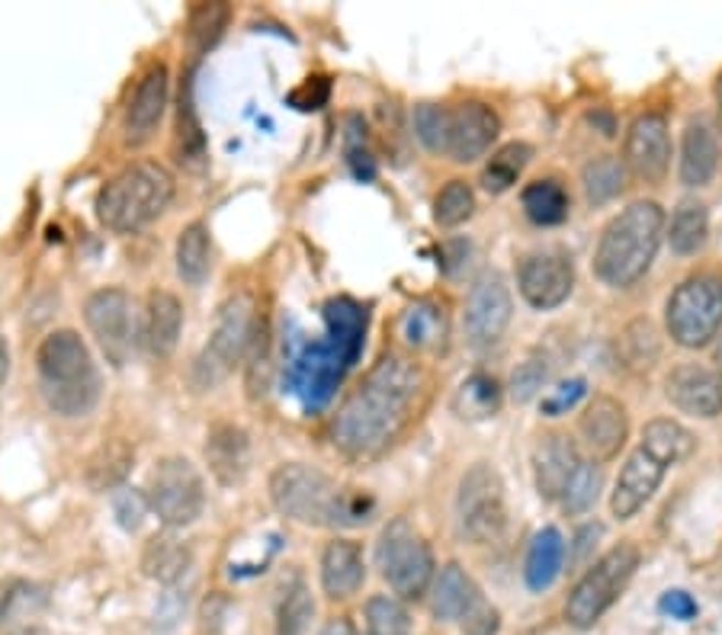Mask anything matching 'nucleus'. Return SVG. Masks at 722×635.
Segmentation results:
<instances>
[{"instance_id": "4", "label": "nucleus", "mask_w": 722, "mask_h": 635, "mask_svg": "<svg viewBox=\"0 0 722 635\" xmlns=\"http://www.w3.org/2000/svg\"><path fill=\"white\" fill-rule=\"evenodd\" d=\"M174 174L157 161H135L97 193V219L116 234H132L152 225L174 199Z\"/></svg>"}, {"instance_id": "37", "label": "nucleus", "mask_w": 722, "mask_h": 635, "mask_svg": "<svg viewBox=\"0 0 722 635\" xmlns=\"http://www.w3.org/2000/svg\"><path fill=\"white\" fill-rule=\"evenodd\" d=\"M710 234V216L707 206L700 199H685L675 216H671V228H668V241L675 254H697L707 244Z\"/></svg>"}, {"instance_id": "8", "label": "nucleus", "mask_w": 722, "mask_h": 635, "mask_svg": "<svg viewBox=\"0 0 722 635\" xmlns=\"http://www.w3.org/2000/svg\"><path fill=\"white\" fill-rule=\"evenodd\" d=\"M149 507L167 529H184L203 517L206 482L199 469L184 456H164L149 475Z\"/></svg>"}, {"instance_id": "53", "label": "nucleus", "mask_w": 722, "mask_h": 635, "mask_svg": "<svg viewBox=\"0 0 722 635\" xmlns=\"http://www.w3.org/2000/svg\"><path fill=\"white\" fill-rule=\"evenodd\" d=\"M318 635H357V629H353V623H350V620L338 616V620L325 623V626H321V633H318Z\"/></svg>"}, {"instance_id": "54", "label": "nucleus", "mask_w": 722, "mask_h": 635, "mask_svg": "<svg viewBox=\"0 0 722 635\" xmlns=\"http://www.w3.org/2000/svg\"><path fill=\"white\" fill-rule=\"evenodd\" d=\"M7 375H10V350L0 343V388H3V382H7Z\"/></svg>"}, {"instance_id": "10", "label": "nucleus", "mask_w": 722, "mask_h": 635, "mask_svg": "<svg viewBox=\"0 0 722 635\" xmlns=\"http://www.w3.org/2000/svg\"><path fill=\"white\" fill-rule=\"evenodd\" d=\"M457 521L459 533L485 546L494 543L507 526V501H504V482L497 469L489 462H475L462 479L457 491Z\"/></svg>"}, {"instance_id": "27", "label": "nucleus", "mask_w": 722, "mask_h": 635, "mask_svg": "<svg viewBox=\"0 0 722 635\" xmlns=\"http://www.w3.org/2000/svg\"><path fill=\"white\" fill-rule=\"evenodd\" d=\"M190 543H184L174 529L152 536V539L145 543V549H142V574L157 581V584H167V588L177 584V581H184V574L190 571Z\"/></svg>"}, {"instance_id": "16", "label": "nucleus", "mask_w": 722, "mask_h": 635, "mask_svg": "<svg viewBox=\"0 0 722 635\" xmlns=\"http://www.w3.org/2000/svg\"><path fill=\"white\" fill-rule=\"evenodd\" d=\"M665 472H668V466L652 449L639 444V447L630 452L626 466L616 475V485H613V494H610V514L616 521H633L652 501V494L658 491Z\"/></svg>"}, {"instance_id": "11", "label": "nucleus", "mask_w": 722, "mask_h": 635, "mask_svg": "<svg viewBox=\"0 0 722 635\" xmlns=\"http://www.w3.org/2000/svg\"><path fill=\"white\" fill-rule=\"evenodd\" d=\"M84 321L103 357L113 366H122L132 353V296L119 286H103L90 293L84 302Z\"/></svg>"}, {"instance_id": "5", "label": "nucleus", "mask_w": 722, "mask_h": 635, "mask_svg": "<svg viewBox=\"0 0 722 635\" xmlns=\"http://www.w3.org/2000/svg\"><path fill=\"white\" fill-rule=\"evenodd\" d=\"M636 568H639V549L633 543H620L610 552H604L601 559L581 574V581L571 588L569 600H566L569 626L591 629L610 606L616 603V598L626 591V584L633 581Z\"/></svg>"}, {"instance_id": "36", "label": "nucleus", "mask_w": 722, "mask_h": 635, "mask_svg": "<svg viewBox=\"0 0 722 635\" xmlns=\"http://www.w3.org/2000/svg\"><path fill=\"white\" fill-rule=\"evenodd\" d=\"M524 212L533 225L539 228H553L569 219V193L559 180H533L530 187L521 196Z\"/></svg>"}, {"instance_id": "18", "label": "nucleus", "mask_w": 722, "mask_h": 635, "mask_svg": "<svg viewBox=\"0 0 722 635\" xmlns=\"http://www.w3.org/2000/svg\"><path fill=\"white\" fill-rule=\"evenodd\" d=\"M665 395L678 412L713 420L722 414V373L710 366L685 363L665 379Z\"/></svg>"}, {"instance_id": "55", "label": "nucleus", "mask_w": 722, "mask_h": 635, "mask_svg": "<svg viewBox=\"0 0 722 635\" xmlns=\"http://www.w3.org/2000/svg\"><path fill=\"white\" fill-rule=\"evenodd\" d=\"M716 116H720V129H722V75L716 80Z\"/></svg>"}, {"instance_id": "1", "label": "nucleus", "mask_w": 722, "mask_h": 635, "mask_svg": "<svg viewBox=\"0 0 722 635\" xmlns=\"http://www.w3.org/2000/svg\"><path fill=\"white\" fill-rule=\"evenodd\" d=\"M424 392L427 375L418 363L398 353L382 357L335 417V447L350 459H373L385 452L412 424Z\"/></svg>"}, {"instance_id": "52", "label": "nucleus", "mask_w": 722, "mask_h": 635, "mask_svg": "<svg viewBox=\"0 0 722 635\" xmlns=\"http://www.w3.org/2000/svg\"><path fill=\"white\" fill-rule=\"evenodd\" d=\"M658 610L668 613L671 620H693V616H697V603H693V598L685 594V591H668V594L661 598V603H658Z\"/></svg>"}, {"instance_id": "31", "label": "nucleus", "mask_w": 722, "mask_h": 635, "mask_svg": "<svg viewBox=\"0 0 722 635\" xmlns=\"http://www.w3.org/2000/svg\"><path fill=\"white\" fill-rule=\"evenodd\" d=\"M174 263H177V276L187 286H203L209 270H212V238H209V225L190 222L177 234V248H174Z\"/></svg>"}, {"instance_id": "51", "label": "nucleus", "mask_w": 722, "mask_h": 635, "mask_svg": "<svg viewBox=\"0 0 722 635\" xmlns=\"http://www.w3.org/2000/svg\"><path fill=\"white\" fill-rule=\"evenodd\" d=\"M328 94H331V87H328L325 77H308L299 90L289 94V103L296 110H321L328 103Z\"/></svg>"}, {"instance_id": "42", "label": "nucleus", "mask_w": 722, "mask_h": 635, "mask_svg": "<svg viewBox=\"0 0 722 635\" xmlns=\"http://www.w3.org/2000/svg\"><path fill=\"white\" fill-rule=\"evenodd\" d=\"M601 485H604V469L601 462H581L571 485L566 488L562 494V507L566 514L578 517V514H588L594 504H598V494H601Z\"/></svg>"}, {"instance_id": "24", "label": "nucleus", "mask_w": 722, "mask_h": 635, "mask_svg": "<svg viewBox=\"0 0 722 635\" xmlns=\"http://www.w3.org/2000/svg\"><path fill=\"white\" fill-rule=\"evenodd\" d=\"M184 335V302L167 289H152L145 302V347L152 357L167 360Z\"/></svg>"}, {"instance_id": "2", "label": "nucleus", "mask_w": 722, "mask_h": 635, "mask_svg": "<svg viewBox=\"0 0 722 635\" xmlns=\"http://www.w3.org/2000/svg\"><path fill=\"white\" fill-rule=\"evenodd\" d=\"M270 504L293 524L357 526L370 521L373 501L343 491L328 472L308 462H283L266 479Z\"/></svg>"}, {"instance_id": "22", "label": "nucleus", "mask_w": 722, "mask_h": 635, "mask_svg": "<svg viewBox=\"0 0 722 635\" xmlns=\"http://www.w3.org/2000/svg\"><path fill=\"white\" fill-rule=\"evenodd\" d=\"M203 456H206V466L219 485H241L248 469H251V437L244 427H238L231 420H219L206 434Z\"/></svg>"}, {"instance_id": "50", "label": "nucleus", "mask_w": 722, "mask_h": 635, "mask_svg": "<svg viewBox=\"0 0 722 635\" xmlns=\"http://www.w3.org/2000/svg\"><path fill=\"white\" fill-rule=\"evenodd\" d=\"M584 379H571V382H562L559 388H553L549 395H543V414L546 417H559L569 408H575L581 398H584Z\"/></svg>"}, {"instance_id": "48", "label": "nucleus", "mask_w": 722, "mask_h": 635, "mask_svg": "<svg viewBox=\"0 0 722 635\" xmlns=\"http://www.w3.org/2000/svg\"><path fill=\"white\" fill-rule=\"evenodd\" d=\"M546 373H549L546 360H539V357H530V360L517 363V370L511 375V398L527 405L530 398L539 395V388L546 385Z\"/></svg>"}, {"instance_id": "26", "label": "nucleus", "mask_w": 722, "mask_h": 635, "mask_svg": "<svg viewBox=\"0 0 722 635\" xmlns=\"http://www.w3.org/2000/svg\"><path fill=\"white\" fill-rule=\"evenodd\" d=\"M482 600L479 584L469 578V571L450 561L440 568V574L430 584V613L444 623H462V616Z\"/></svg>"}, {"instance_id": "21", "label": "nucleus", "mask_w": 722, "mask_h": 635, "mask_svg": "<svg viewBox=\"0 0 722 635\" xmlns=\"http://www.w3.org/2000/svg\"><path fill=\"white\" fill-rule=\"evenodd\" d=\"M171 100V72L164 62H154L152 68L142 75L129 107H125V119H122V132L129 142H149L157 129V122L164 119Z\"/></svg>"}, {"instance_id": "25", "label": "nucleus", "mask_w": 722, "mask_h": 635, "mask_svg": "<svg viewBox=\"0 0 722 635\" xmlns=\"http://www.w3.org/2000/svg\"><path fill=\"white\" fill-rule=\"evenodd\" d=\"M720 167V139L707 119L687 122L681 139V184L685 187H707Z\"/></svg>"}, {"instance_id": "34", "label": "nucleus", "mask_w": 722, "mask_h": 635, "mask_svg": "<svg viewBox=\"0 0 722 635\" xmlns=\"http://www.w3.org/2000/svg\"><path fill=\"white\" fill-rule=\"evenodd\" d=\"M626 177H630V171H626L623 157H616V154H601V157L588 161L584 171H581V184H584L588 202L591 206H608L610 199H616L626 189Z\"/></svg>"}, {"instance_id": "38", "label": "nucleus", "mask_w": 722, "mask_h": 635, "mask_svg": "<svg viewBox=\"0 0 722 635\" xmlns=\"http://www.w3.org/2000/svg\"><path fill=\"white\" fill-rule=\"evenodd\" d=\"M533 161V149L527 142H507L494 151L492 161L482 171V187L489 193H507L521 180V174L527 171V164Z\"/></svg>"}, {"instance_id": "30", "label": "nucleus", "mask_w": 722, "mask_h": 635, "mask_svg": "<svg viewBox=\"0 0 722 635\" xmlns=\"http://www.w3.org/2000/svg\"><path fill=\"white\" fill-rule=\"evenodd\" d=\"M135 466V449L129 447L125 440H107L87 456V466H84V482L90 491H119L122 482L129 479Z\"/></svg>"}, {"instance_id": "17", "label": "nucleus", "mask_w": 722, "mask_h": 635, "mask_svg": "<svg viewBox=\"0 0 722 635\" xmlns=\"http://www.w3.org/2000/svg\"><path fill=\"white\" fill-rule=\"evenodd\" d=\"M497 132H501V119L489 103L482 100L459 103L457 110H450V139L444 154H450V161L457 164H475L479 157L489 154Z\"/></svg>"}, {"instance_id": "15", "label": "nucleus", "mask_w": 722, "mask_h": 635, "mask_svg": "<svg viewBox=\"0 0 722 635\" xmlns=\"http://www.w3.org/2000/svg\"><path fill=\"white\" fill-rule=\"evenodd\" d=\"M36 370L42 388H52V385H75L84 379H94L97 366H94V357H90V347L84 343V337L77 331H52V335L42 337L36 350Z\"/></svg>"}, {"instance_id": "35", "label": "nucleus", "mask_w": 722, "mask_h": 635, "mask_svg": "<svg viewBox=\"0 0 722 635\" xmlns=\"http://www.w3.org/2000/svg\"><path fill=\"white\" fill-rule=\"evenodd\" d=\"M453 412L466 420H485L501 412V385L494 375L472 373L462 379L453 395Z\"/></svg>"}, {"instance_id": "7", "label": "nucleus", "mask_w": 722, "mask_h": 635, "mask_svg": "<svg viewBox=\"0 0 722 635\" xmlns=\"http://www.w3.org/2000/svg\"><path fill=\"white\" fill-rule=\"evenodd\" d=\"M261 321L264 318H261L258 299L251 293H234L219 305L209 347L196 363V373H203V388H212L216 382H222L248 357Z\"/></svg>"}, {"instance_id": "39", "label": "nucleus", "mask_w": 722, "mask_h": 635, "mask_svg": "<svg viewBox=\"0 0 722 635\" xmlns=\"http://www.w3.org/2000/svg\"><path fill=\"white\" fill-rule=\"evenodd\" d=\"M315 620V600L303 578L286 584L283 598L276 603V635H308Z\"/></svg>"}, {"instance_id": "19", "label": "nucleus", "mask_w": 722, "mask_h": 635, "mask_svg": "<svg viewBox=\"0 0 722 635\" xmlns=\"http://www.w3.org/2000/svg\"><path fill=\"white\" fill-rule=\"evenodd\" d=\"M578 434L584 440V447L591 449L594 462H610L620 456V449L630 437V417L626 408L610 398V395H594L588 402V408L581 412L578 420Z\"/></svg>"}, {"instance_id": "12", "label": "nucleus", "mask_w": 722, "mask_h": 635, "mask_svg": "<svg viewBox=\"0 0 722 635\" xmlns=\"http://www.w3.org/2000/svg\"><path fill=\"white\" fill-rule=\"evenodd\" d=\"M623 164L633 177L646 180L652 187L665 184L671 171V132L661 112H643L633 119L623 145Z\"/></svg>"}, {"instance_id": "41", "label": "nucleus", "mask_w": 722, "mask_h": 635, "mask_svg": "<svg viewBox=\"0 0 722 635\" xmlns=\"http://www.w3.org/2000/svg\"><path fill=\"white\" fill-rule=\"evenodd\" d=\"M475 216V193L466 180H450L434 199V222L440 228H457Z\"/></svg>"}, {"instance_id": "47", "label": "nucleus", "mask_w": 722, "mask_h": 635, "mask_svg": "<svg viewBox=\"0 0 722 635\" xmlns=\"http://www.w3.org/2000/svg\"><path fill=\"white\" fill-rule=\"evenodd\" d=\"M149 511H152V507H149V494H145V491H135V488H119V491H113L116 524L122 526L125 533H135Z\"/></svg>"}, {"instance_id": "13", "label": "nucleus", "mask_w": 722, "mask_h": 635, "mask_svg": "<svg viewBox=\"0 0 722 635\" xmlns=\"http://www.w3.org/2000/svg\"><path fill=\"white\" fill-rule=\"evenodd\" d=\"M514 318V299H511V286L501 273H482L472 283V293L466 299V335L475 347H489L497 343L507 325Z\"/></svg>"}, {"instance_id": "14", "label": "nucleus", "mask_w": 722, "mask_h": 635, "mask_svg": "<svg viewBox=\"0 0 722 635\" xmlns=\"http://www.w3.org/2000/svg\"><path fill=\"white\" fill-rule=\"evenodd\" d=\"M517 289L536 311H553L569 302L575 289V263L562 251H536L521 261Z\"/></svg>"}, {"instance_id": "45", "label": "nucleus", "mask_w": 722, "mask_h": 635, "mask_svg": "<svg viewBox=\"0 0 722 635\" xmlns=\"http://www.w3.org/2000/svg\"><path fill=\"white\" fill-rule=\"evenodd\" d=\"M415 132L427 151H447L450 139V110L437 103H420L415 110Z\"/></svg>"}, {"instance_id": "32", "label": "nucleus", "mask_w": 722, "mask_h": 635, "mask_svg": "<svg viewBox=\"0 0 722 635\" xmlns=\"http://www.w3.org/2000/svg\"><path fill=\"white\" fill-rule=\"evenodd\" d=\"M639 444L652 449L668 469L678 466V462H685L687 456L693 452V447H697L693 434L687 430L685 424H678V420H671V417H655V420H648L646 427H643V440H639Z\"/></svg>"}, {"instance_id": "29", "label": "nucleus", "mask_w": 722, "mask_h": 635, "mask_svg": "<svg viewBox=\"0 0 722 635\" xmlns=\"http://www.w3.org/2000/svg\"><path fill=\"white\" fill-rule=\"evenodd\" d=\"M566 565V539L556 526H543L530 539L527 559H524V581L533 594H543L556 584Z\"/></svg>"}, {"instance_id": "40", "label": "nucleus", "mask_w": 722, "mask_h": 635, "mask_svg": "<svg viewBox=\"0 0 722 635\" xmlns=\"http://www.w3.org/2000/svg\"><path fill=\"white\" fill-rule=\"evenodd\" d=\"M42 398H45V405L58 417H84V414L94 412L97 402H100V375L75 382V385L42 388Z\"/></svg>"}, {"instance_id": "46", "label": "nucleus", "mask_w": 722, "mask_h": 635, "mask_svg": "<svg viewBox=\"0 0 722 635\" xmlns=\"http://www.w3.org/2000/svg\"><path fill=\"white\" fill-rule=\"evenodd\" d=\"M177 151H180V164L187 167H203L206 161V142H203V132H199V122H196V112H193L190 100L180 97V119H177Z\"/></svg>"}, {"instance_id": "23", "label": "nucleus", "mask_w": 722, "mask_h": 635, "mask_svg": "<svg viewBox=\"0 0 722 635\" xmlns=\"http://www.w3.org/2000/svg\"><path fill=\"white\" fill-rule=\"evenodd\" d=\"M367 581L363 549L353 539H331L321 552V588L331 600H350Z\"/></svg>"}, {"instance_id": "3", "label": "nucleus", "mask_w": 722, "mask_h": 635, "mask_svg": "<svg viewBox=\"0 0 722 635\" xmlns=\"http://www.w3.org/2000/svg\"><path fill=\"white\" fill-rule=\"evenodd\" d=\"M665 234V212L655 199H636L601 231L594 251V273L610 289L636 286L655 263Z\"/></svg>"}, {"instance_id": "43", "label": "nucleus", "mask_w": 722, "mask_h": 635, "mask_svg": "<svg viewBox=\"0 0 722 635\" xmlns=\"http://www.w3.org/2000/svg\"><path fill=\"white\" fill-rule=\"evenodd\" d=\"M367 635H412V616L398 598H370L367 603Z\"/></svg>"}, {"instance_id": "56", "label": "nucleus", "mask_w": 722, "mask_h": 635, "mask_svg": "<svg viewBox=\"0 0 722 635\" xmlns=\"http://www.w3.org/2000/svg\"><path fill=\"white\" fill-rule=\"evenodd\" d=\"M716 370L722 373V340H720V347H716Z\"/></svg>"}, {"instance_id": "49", "label": "nucleus", "mask_w": 722, "mask_h": 635, "mask_svg": "<svg viewBox=\"0 0 722 635\" xmlns=\"http://www.w3.org/2000/svg\"><path fill=\"white\" fill-rule=\"evenodd\" d=\"M462 635H497L501 629V613L497 606H492L489 600L482 598L466 616H462Z\"/></svg>"}, {"instance_id": "20", "label": "nucleus", "mask_w": 722, "mask_h": 635, "mask_svg": "<svg viewBox=\"0 0 722 635\" xmlns=\"http://www.w3.org/2000/svg\"><path fill=\"white\" fill-rule=\"evenodd\" d=\"M581 466L578 447L569 434H543L533 449V482L543 501H562L566 488L571 485L575 472Z\"/></svg>"}, {"instance_id": "33", "label": "nucleus", "mask_w": 722, "mask_h": 635, "mask_svg": "<svg viewBox=\"0 0 722 635\" xmlns=\"http://www.w3.org/2000/svg\"><path fill=\"white\" fill-rule=\"evenodd\" d=\"M231 23V7L222 0H212V3H196L187 17V45H190V55L203 58L209 48L219 45V39L226 36Z\"/></svg>"}, {"instance_id": "28", "label": "nucleus", "mask_w": 722, "mask_h": 635, "mask_svg": "<svg viewBox=\"0 0 722 635\" xmlns=\"http://www.w3.org/2000/svg\"><path fill=\"white\" fill-rule=\"evenodd\" d=\"M402 340L415 350L424 353H440L447 350V337H450V318L447 308L437 302H415L405 308L402 321H398Z\"/></svg>"}, {"instance_id": "44", "label": "nucleus", "mask_w": 722, "mask_h": 635, "mask_svg": "<svg viewBox=\"0 0 722 635\" xmlns=\"http://www.w3.org/2000/svg\"><path fill=\"white\" fill-rule=\"evenodd\" d=\"M620 353L630 370H648L658 360V335L652 321H633L620 337Z\"/></svg>"}, {"instance_id": "6", "label": "nucleus", "mask_w": 722, "mask_h": 635, "mask_svg": "<svg viewBox=\"0 0 722 635\" xmlns=\"http://www.w3.org/2000/svg\"><path fill=\"white\" fill-rule=\"evenodd\" d=\"M376 568L398 600H420L434 584V552L405 517L389 521L376 539Z\"/></svg>"}, {"instance_id": "9", "label": "nucleus", "mask_w": 722, "mask_h": 635, "mask_svg": "<svg viewBox=\"0 0 722 635\" xmlns=\"http://www.w3.org/2000/svg\"><path fill=\"white\" fill-rule=\"evenodd\" d=\"M668 335L678 347L700 350L722 331V283L713 276H693L675 289L665 308Z\"/></svg>"}]
</instances>
